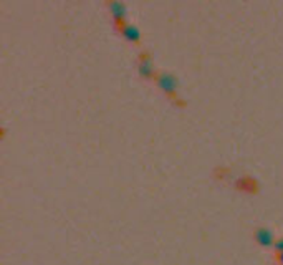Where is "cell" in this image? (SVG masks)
<instances>
[{
  "label": "cell",
  "mask_w": 283,
  "mask_h": 265,
  "mask_svg": "<svg viewBox=\"0 0 283 265\" xmlns=\"http://www.w3.org/2000/svg\"><path fill=\"white\" fill-rule=\"evenodd\" d=\"M255 241L260 245H273L275 244L273 232L267 229V227H259V229L255 230Z\"/></svg>",
  "instance_id": "cell-1"
},
{
  "label": "cell",
  "mask_w": 283,
  "mask_h": 265,
  "mask_svg": "<svg viewBox=\"0 0 283 265\" xmlns=\"http://www.w3.org/2000/svg\"><path fill=\"white\" fill-rule=\"evenodd\" d=\"M121 31L124 34V37L128 40H131V42H139L141 40V34H139V30H137L136 27H133V25H124V23H121Z\"/></svg>",
  "instance_id": "cell-2"
},
{
  "label": "cell",
  "mask_w": 283,
  "mask_h": 265,
  "mask_svg": "<svg viewBox=\"0 0 283 265\" xmlns=\"http://www.w3.org/2000/svg\"><path fill=\"white\" fill-rule=\"evenodd\" d=\"M159 85L167 88V90H172V88H174L172 77H171V75H161V77H159Z\"/></svg>",
  "instance_id": "cell-3"
},
{
  "label": "cell",
  "mask_w": 283,
  "mask_h": 265,
  "mask_svg": "<svg viewBox=\"0 0 283 265\" xmlns=\"http://www.w3.org/2000/svg\"><path fill=\"white\" fill-rule=\"evenodd\" d=\"M111 10H113V15H115L116 18H118V17L123 18V17H124V12H126L123 5L118 4V2H113V4H111Z\"/></svg>",
  "instance_id": "cell-4"
},
{
  "label": "cell",
  "mask_w": 283,
  "mask_h": 265,
  "mask_svg": "<svg viewBox=\"0 0 283 265\" xmlns=\"http://www.w3.org/2000/svg\"><path fill=\"white\" fill-rule=\"evenodd\" d=\"M141 72L146 73V77H149L151 72H153V68H151V61L144 58V56H143V60H141Z\"/></svg>",
  "instance_id": "cell-5"
},
{
  "label": "cell",
  "mask_w": 283,
  "mask_h": 265,
  "mask_svg": "<svg viewBox=\"0 0 283 265\" xmlns=\"http://www.w3.org/2000/svg\"><path fill=\"white\" fill-rule=\"evenodd\" d=\"M273 245H275L276 254H278V252H283V239H276Z\"/></svg>",
  "instance_id": "cell-6"
},
{
  "label": "cell",
  "mask_w": 283,
  "mask_h": 265,
  "mask_svg": "<svg viewBox=\"0 0 283 265\" xmlns=\"http://www.w3.org/2000/svg\"><path fill=\"white\" fill-rule=\"evenodd\" d=\"M276 260L280 262V265H283V252H278V254H276Z\"/></svg>",
  "instance_id": "cell-7"
}]
</instances>
